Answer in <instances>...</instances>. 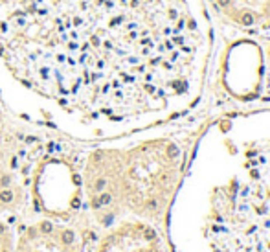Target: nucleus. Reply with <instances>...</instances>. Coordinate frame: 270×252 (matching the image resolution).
<instances>
[{"label":"nucleus","instance_id":"obj_3","mask_svg":"<svg viewBox=\"0 0 270 252\" xmlns=\"http://www.w3.org/2000/svg\"><path fill=\"white\" fill-rule=\"evenodd\" d=\"M206 4L237 31L263 33L270 28V0H206Z\"/></svg>","mask_w":270,"mask_h":252},{"label":"nucleus","instance_id":"obj_5","mask_svg":"<svg viewBox=\"0 0 270 252\" xmlns=\"http://www.w3.org/2000/svg\"><path fill=\"white\" fill-rule=\"evenodd\" d=\"M13 201H15V192L13 190H0V202L11 204Z\"/></svg>","mask_w":270,"mask_h":252},{"label":"nucleus","instance_id":"obj_1","mask_svg":"<svg viewBox=\"0 0 270 252\" xmlns=\"http://www.w3.org/2000/svg\"><path fill=\"white\" fill-rule=\"evenodd\" d=\"M211 53L206 0H0V81L105 125L182 116Z\"/></svg>","mask_w":270,"mask_h":252},{"label":"nucleus","instance_id":"obj_7","mask_svg":"<svg viewBox=\"0 0 270 252\" xmlns=\"http://www.w3.org/2000/svg\"><path fill=\"white\" fill-rule=\"evenodd\" d=\"M39 232L40 234H52L53 232V224L50 221H43V223L39 224Z\"/></svg>","mask_w":270,"mask_h":252},{"label":"nucleus","instance_id":"obj_6","mask_svg":"<svg viewBox=\"0 0 270 252\" xmlns=\"http://www.w3.org/2000/svg\"><path fill=\"white\" fill-rule=\"evenodd\" d=\"M74 241H75V232L74 230H70V228L63 230V234H61V243L63 245H72Z\"/></svg>","mask_w":270,"mask_h":252},{"label":"nucleus","instance_id":"obj_10","mask_svg":"<svg viewBox=\"0 0 270 252\" xmlns=\"http://www.w3.org/2000/svg\"><path fill=\"white\" fill-rule=\"evenodd\" d=\"M4 252H8V250H4Z\"/></svg>","mask_w":270,"mask_h":252},{"label":"nucleus","instance_id":"obj_9","mask_svg":"<svg viewBox=\"0 0 270 252\" xmlns=\"http://www.w3.org/2000/svg\"><path fill=\"white\" fill-rule=\"evenodd\" d=\"M4 232H6V226H4V224H2V223H0V236H2Z\"/></svg>","mask_w":270,"mask_h":252},{"label":"nucleus","instance_id":"obj_4","mask_svg":"<svg viewBox=\"0 0 270 252\" xmlns=\"http://www.w3.org/2000/svg\"><path fill=\"white\" fill-rule=\"evenodd\" d=\"M263 35H265V39H263V44L261 46V55H263V63H265L266 70L270 74V28L266 31H263Z\"/></svg>","mask_w":270,"mask_h":252},{"label":"nucleus","instance_id":"obj_2","mask_svg":"<svg viewBox=\"0 0 270 252\" xmlns=\"http://www.w3.org/2000/svg\"><path fill=\"white\" fill-rule=\"evenodd\" d=\"M176 202L211 252H270V109L213 120L195 142Z\"/></svg>","mask_w":270,"mask_h":252},{"label":"nucleus","instance_id":"obj_8","mask_svg":"<svg viewBox=\"0 0 270 252\" xmlns=\"http://www.w3.org/2000/svg\"><path fill=\"white\" fill-rule=\"evenodd\" d=\"M37 234H39V230H37V228H33V226L28 230V236H30L31 239H33V237H37Z\"/></svg>","mask_w":270,"mask_h":252}]
</instances>
